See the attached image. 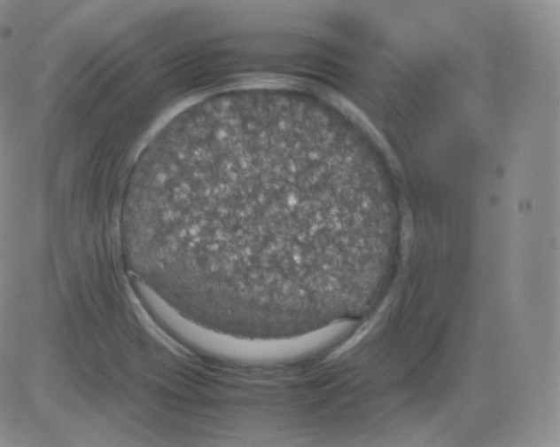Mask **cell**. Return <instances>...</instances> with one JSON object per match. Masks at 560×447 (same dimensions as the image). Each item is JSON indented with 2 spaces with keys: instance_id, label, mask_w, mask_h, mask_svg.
I'll return each mask as SVG.
<instances>
[{
  "instance_id": "cell-1",
  "label": "cell",
  "mask_w": 560,
  "mask_h": 447,
  "mask_svg": "<svg viewBox=\"0 0 560 447\" xmlns=\"http://www.w3.org/2000/svg\"><path fill=\"white\" fill-rule=\"evenodd\" d=\"M290 114L222 98L148 144L125 197L123 246L211 318L285 304L326 281L333 145Z\"/></svg>"
}]
</instances>
